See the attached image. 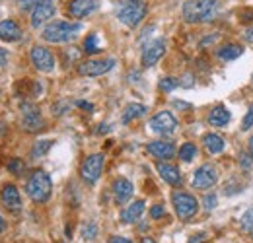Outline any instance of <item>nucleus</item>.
<instances>
[{"label":"nucleus","mask_w":253,"mask_h":243,"mask_svg":"<svg viewBox=\"0 0 253 243\" xmlns=\"http://www.w3.org/2000/svg\"><path fill=\"white\" fill-rule=\"evenodd\" d=\"M232 119V115H230V111L226 109V107H214L212 111H211V115H209V124L211 126H216V128H220V126H226L228 122Z\"/></svg>","instance_id":"nucleus-21"},{"label":"nucleus","mask_w":253,"mask_h":243,"mask_svg":"<svg viewBox=\"0 0 253 243\" xmlns=\"http://www.w3.org/2000/svg\"><path fill=\"white\" fill-rule=\"evenodd\" d=\"M158 173H160V177L166 183H169V185H179V183H181V173H179V169H177L175 165L168 163V162H160Z\"/></svg>","instance_id":"nucleus-19"},{"label":"nucleus","mask_w":253,"mask_h":243,"mask_svg":"<svg viewBox=\"0 0 253 243\" xmlns=\"http://www.w3.org/2000/svg\"><path fill=\"white\" fill-rule=\"evenodd\" d=\"M0 201H2V204H4L8 210H12V212H18V210L22 208L20 191H18V187H14V185H4V187H2V191H0Z\"/></svg>","instance_id":"nucleus-15"},{"label":"nucleus","mask_w":253,"mask_h":243,"mask_svg":"<svg viewBox=\"0 0 253 243\" xmlns=\"http://www.w3.org/2000/svg\"><path fill=\"white\" fill-rule=\"evenodd\" d=\"M216 181H218V169L212 163H203L193 175V187L199 191H207L214 187Z\"/></svg>","instance_id":"nucleus-7"},{"label":"nucleus","mask_w":253,"mask_h":243,"mask_svg":"<svg viewBox=\"0 0 253 243\" xmlns=\"http://www.w3.org/2000/svg\"><path fill=\"white\" fill-rule=\"evenodd\" d=\"M6 61H8V51L0 47V68H2V66H6Z\"/></svg>","instance_id":"nucleus-37"},{"label":"nucleus","mask_w":253,"mask_h":243,"mask_svg":"<svg viewBox=\"0 0 253 243\" xmlns=\"http://www.w3.org/2000/svg\"><path fill=\"white\" fill-rule=\"evenodd\" d=\"M95 232H97V228H95L94 224H88V226H84V230H82V236H84L86 240H94Z\"/></svg>","instance_id":"nucleus-32"},{"label":"nucleus","mask_w":253,"mask_h":243,"mask_svg":"<svg viewBox=\"0 0 253 243\" xmlns=\"http://www.w3.org/2000/svg\"><path fill=\"white\" fill-rule=\"evenodd\" d=\"M252 126H253V105L248 109V113H246V117L242 121V130H250Z\"/></svg>","instance_id":"nucleus-31"},{"label":"nucleus","mask_w":253,"mask_h":243,"mask_svg":"<svg viewBox=\"0 0 253 243\" xmlns=\"http://www.w3.org/2000/svg\"><path fill=\"white\" fill-rule=\"evenodd\" d=\"M220 2L218 0H187L183 4V20L189 24H203L214 18Z\"/></svg>","instance_id":"nucleus-1"},{"label":"nucleus","mask_w":253,"mask_h":243,"mask_svg":"<svg viewBox=\"0 0 253 243\" xmlns=\"http://www.w3.org/2000/svg\"><path fill=\"white\" fill-rule=\"evenodd\" d=\"M103 163H105V156L103 154H92V156H88L84 160L82 167H80L82 179L86 183H90V185H94L99 179L101 171H103Z\"/></svg>","instance_id":"nucleus-6"},{"label":"nucleus","mask_w":253,"mask_h":243,"mask_svg":"<svg viewBox=\"0 0 253 243\" xmlns=\"http://www.w3.org/2000/svg\"><path fill=\"white\" fill-rule=\"evenodd\" d=\"M183 78H185V80H181V82H179V86H183V88H191V86H193V78H191V74H185Z\"/></svg>","instance_id":"nucleus-36"},{"label":"nucleus","mask_w":253,"mask_h":243,"mask_svg":"<svg viewBox=\"0 0 253 243\" xmlns=\"http://www.w3.org/2000/svg\"><path fill=\"white\" fill-rule=\"evenodd\" d=\"M99 37L95 35V33H90L88 37H86V41H84V51L88 53V55H94V53H99Z\"/></svg>","instance_id":"nucleus-27"},{"label":"nucleus","mask_w":253,"mask_h":243,"mask_svg":"<svg viewBox=\"0 0 253 243\" xmlns=\"http://www.w3.org/2000/svg\"><path fill=\"white\" fill-rule=\"evenodd\" d=\"M146 105H140V103H130L128 107L125 109V113H123V122H130L134 121V119H138V117H142V115H146Z\"/></svg>","instance_id":"nucleus-24"},{"label":"nucleus","mask_w":253,"mask_h":243,"mask_svg":"<svg viewBox=\"0 0 253 243\" xmlns=\"http://www.w3.org/2000/svg\"><path fill=\"white\" fill-rule=\"evenodd\" d=\"M113 66H115V61H113V59H92V61L82 62V64L78 66V72H80L82 76L94 78V76H101V74L109 72Z\"/></svg>","instance_id":"nucleus-10"},{"label":"nucleus","mask_w":253,"mask_h":243,"mask_svg":"<svg viewBox=\"0 0 253 243\" xmlns=\"http://www.w3.org/2000/svg\"><path fill=\"white\" fill-rule=\"evenodd\" d=\"M30 59H32L33 66H35L37 70H41V72H53V70H55V57H53V53H51L49 49H45V47H39V45L32 47Z\"/></svg>","instance_id":"nucleus-9"},{"label":"nucleus","mask_w":253,"mask_h":243,"mask_svg":"<svg viewBox=\"0 0 253 243\" xmlns=\"http://www.w3.org/2000/svg\"><path fill=\"white\" fill-rule=\"evenodd\" d=\"M45 126V121L39 113V109L32 103L22 105V128L26 132H39Z\"/></svg>","instance_id":"nucleus-8"},{"label":"nucleus","mask_w":253,"mask_h":243,"mask_svg":"<svg viewBox=\"0 0 253 243\" xmlns=\"http://www.w3.org/2000/svg\"><path fill=\"white\" fill-rule=\"evenodd\" d=\"M216 206V197L214 195H207V199H205V208L207 210H212Z\"/></svg>","instance_id":"nucleus-34"},{"label":"nucleus","mask_w":253,"mask_h":243,"mask_svg":"<svg viewBox=\"0 0 253 243\" xmlns=\"http://www.w3.org/2000/svg\"><path fill=\"white\" fill-rule=\"evenodd\" d=\"M244 55V47L238 45V43H228L218 49V59L224 62H230V61H236Z\"/></svg>","instance_id":"nucleus-22"},{"label":"nucleus","mask_w":253,"mask_h":243,"mask_svg":"<svg viewBox=\"0 0 253 243\" xmlns=\"http://www.w3.org/2000/svg\"><path fill=\"white\" fill-rule=\"evenodd\" d=\"M80 30H82L80 24L57 20V22H51V24L43 30L41 35H43V39H45L47 43H66V41H70Z\"/></svg>","instance_id":"nucleus-4"},{"label":"nucleus","mask_w":253,"mask_h":243,"mask_svg":"<svg viewBox=\"0 0 253 243\" xmlns=\"http://www.w3.org/2000/svg\"><path fill=\"white\" fill-rule=\"evenodd\" d=\"M142 212H144V201H134L121 212V220L125 224H134V222H138Z\"/></svg>","instance_id":"nucleus-20"},{"label":"nucleus","mask_w":253,"mask_h":243,"mask_svg":"<svg viewBox=\"0 0 253 243\" xmlns=\"http://www.w3.org/2000/svg\"><path fill=\"white\" fill-rule=\"evenodd\" d=\"M78 105L84 107L86 111H92V109H94V105H92V103H86V101H78Z\"/></svg>","instance_id":"nucleus-38"},{"label":"nucleus","mask_w":253,"mask_h":243,"mask_svg":"<svg viewBox=\"0 0 253 243\" xmlns=\"http://www.w3.org/2000/svg\"><path fill=\"white\" fill-rule=\"evenodd\" d=\"M0 39L6 43H14L22 39V30L14 20H2L0 22Z\"/></svg>","instance_id":"nucleus-18"},{"label":"nucleus","mask_w":253,"mask_h":243,"mask_svg":"<svg viewBox=\"0 0 253 243\" xmlns=\"http://www.w3.org/2000/svg\"><path fill=\"white\" fill-rule=\"evenodd\" d=\"M164 55H166V41L164 39H156V41L148 43L142 51V66H146V68L154 66Z\"/></svg>","instance_id":"nucleus-13"},{"label":"nucleus","mask_w":253,"mask_h":243,"mask_svg":"<svg viewBox=\"0 0 253 243\" xmlns=\"http://www.w3.org/2000/svg\"><path fill=\"white\" fill-rule=\"evenodd\" d=\"M179 86V80H175V78H169V76H166V78H162L160 80V90L166 91V93H169V91H173L175 88Z\"/></svg>","instance_id":"nucleus-29"},{"label":"nucleus","mask_w":253,"mask_h":243,"mask_svg":"<svg viewBox=\"0 0 253 243\" xmlns=\"http://www.w3.org/2000/svg\"><path fill=\"white\" fill-rule=\"evenodd\" d=\"M179 160L181 162H185V163H189L195 160V156H197V146L193 144V142H185V144H181V148H179Z\"/></svg>","instance_id":"nucleus-26"},{"label":"nucleus","mask_w":253,"mask_h":243,"mask_svg":"<svg viewBox=\"0 0 253 243\" xmlns=\"http://www.w3.org/2000/svg\"><path fill=\"white\" fill-rule=\"evenodd\" d=\"M51 191H53V181L49 177L47 171L43 169H37L30 175V179L26 183V193L28 197L32 199L33 202L41 204V202H47L49 197H51Z\"/></svg>","instance_id":"nucleus-3"},{"label":"nucleus","mask_w":253,"mask_h":243,"mask_svg":"<svg viewBox=\"0 0 253 243\" xmlns=\"http://www.w3.org/2000/svg\"><path fill=\"white\" fill-rule=\"evenodd\" d=\"M150 128L158 134H171L177 128V121L169 111H160L150 119Z\"/></svg>","instance_id":"nucleus-11"},{"label":"nucleus","mask_w":253,"mask_h":243,"mask_svg":"<svg viewBox=\"0 0 253 243\" xmlns=\"http://www.w3.org/2000/svg\"><path fill=\"white\" fill-rule=\"evenodd\" d=\"M18 2H20V8H22V10H32V8L37 6L39 0H18Z\"/></svg>","instance_id":"nucleus-35"},{"label":"nucleus","mask_w":253,"mask_h":243,"mask_svg":"<svg viewBox=\"0 0 253 243\" xmlns=\"http://www.w3.org/2000/svg\"><path fill=\"white\" fill-rule=\"evenodd\" d=\"M53 16H55V4H53V0H39L37 6L33 8L32 12V26L33 28H41Z\"/></svg>","instance_id":"nucleus-12"},{"label":"nucleus","mask_w":253,"mask_h":243,"mask_svg":"<svg viewBox=\"0 0 253 243\" xmlns=\"http://www.w3.org/2000/svg\"><path fill=\"white\" fill-rule=\"evenodd\" d=\"M164 214H166V208H164L162 204H154V206L150 208V218H154V220H160Z\"/></svg>","instance_id":"nucleus-33"},{"label":"nucleus","mask_w":253,"mask_h":243,"mask_svg":"<svg viewBox=\"0 0 253 243\" xmlns=\"http://www.w3.org/2000/svg\"><path fill=\"white\" fill-rule=\"evenodd\" d=\"M146 152L150 156H154L160 162H168V160H171L175 156V146L169 140H154V142H150L146 146Z\"/></svg>","instance_id":"nucleus-14"},{"label":"nucleus","mask_w":253,"mask_h":243,"mask_svg":"<svg viewBox=\"0 0 253 243\" xmlns=\"http://www.w3.org/2000/svg\"><path fill=\"white\" fill-rule=\"evenodd\" d=\"M146 12L148 6L142 0H117V8H115L117 20L125 24L126 28H136L144 20Z\"/></svg>","instance_id":"nucleus-2"},{"label":"nucleus","mask_w":253,"mask_h":243,"mask_svg":"<svg viewBox=\"0 0 253 243\" xmlns=\"http://www.w3.org/2000/svg\"><path fill=\"white\" fill-rule=\"evenodd\" d=\"M242 228H244L246 234H250L253 238V208L244 212V216H242Z\"/></svg>","instance_id":"nucleus-28"},{"label":"nucleus","mask_w":253,"mask_h":243,"mask_svg":"<svg viewBox=\"0 0 253 243\" xmlns=\"http://www.w3.org/2000/svg\"><path fill=\"white\" fill-rule=\"evenodd\" d=\"M109 243H132V242H128V240H125V238H111Z\"/></svg>","instance_id":"nucleus-39"},{"label":"nucleus","mask_w":253,"mask_h":243,"mask_svg":"<svg viewBox=\"0 0 253 243\" xmlns=\"http://www.w3.org/2000/svg\"><path fill=\"white\" fill-rule=\"evenodd\" d=\"M140 243H156V242H154L152 238H142V242H140Z\"/></svg>","instance_id":"nucleus-42"},{"label":"nucleus","mask_w":253,"mask_h":243,"mask_svg":"<svg viewBox=\"0 0 253 243\" xmlns=\"http://www.w3.org/2000/svg\"><path fill=\"white\" fill-rule=\"evenodd\" d=\"M132 193H134V187H132V183L128 181V179L119 177V179L113 181V195H115L117 204H125L126 201H130Z\"/></svg>","instance_id":"nucleus-17"},{"label":"nucleus","mask_w":253,"mask_h":243,"mask_svg":"<svg viewBox=\"0 0 253 243\" xmlns=\"http://www.w3.org/2000/svg\"><path fill=\"white\" fill-rule=\"evenodd\" d=\"M171 202H173V208H175V212H177V216L181 220H189L199 210L197 199L193 195H189V193H183V191H173Z\"/></svg>","instance_id":"nucleus-5"},{"label":"nucleus","mask_w":253,"mask_h":243,"mask_svg":"<svg viewBox=\"0 0 253 243\" xmlns=\"http://www.w3.org/2000/svg\"><path fill=\"white\" fill-rule=\"evenodd\" d=\"M95 8H97L95 0H72V2L68 4V12H70V16L76 18V20H82V18L90 16Z\"/></svg>","instance_id":"nucleus-16"},{"label":"nucleus","mask_w":253,"mask_h":243,"mask_svg":"<svg viewBox=\"0 0 253 243\" xmlns=\"http://www.w3.org/2000/svg\"><path fill=\"white\" fill-rule=\"evenodd\" d=\"M4 230V220H2V216H0V232Z\"/></svg>","instance_id":"nucleus-43"},{"label":"nucleus","mask_w":253,"mask_h":243,"mask_svg":"<svg viewBox=\"0 0 253 243\" xmlns=\"http://www.w3.org/2000/svg\"><path fill=\"white\" fill-rule=\"evenodd\" d=\"M250 156H252V160H253V136L250 138Z\"/></svg>","instance_id":"nucleus-41"},{"label":"nucleus","mask_w":253,"mask_h":243,"mask_svg":"<svg viewBox=\"0 0 253 243\" xmlns=\"http://www.w3.org/2000/svg\"><path fill=\"white\" fill-rule=\"evenodd\" d=\"M8 169L14 173V175H20L24 169H26V163L22 160H10L8 162Z\"/></svg>","instance_id":"nucleus-30"},{"label":"nucleus","mask_w":253,"mask_h":243,"mask_svg":"<svg viewBox=\"0 0 253 243\" xmlns=\"http://www.w3.org/2000/svg\"><path fill=\"white\" fill-rule=\"evenodd\" d=\"M246 39H248V41H253V28L246 31Z\"/></svg>","instance_id":"nucleus-40"},{"label":"nucleus","mask_w":253,"mask_h":243,"mask_svg":"<svg viewBox=\"0 0 253 243\" xmlns=\"http://www.w3.org/2000/svg\"><path fill=\"white\" fill-rule=\"evenodd\" d=\"M203 144H205V148H207V152L209 154H220L224 150V140H222V136L218 134H212V132H209V134H205L203 136Z\"/></svg>","instance_id":"nucleus-23"},{"label":"nucleus","mask_w":253,"mask_h":243,"mask_svg":"<svg viewBox=\"0 0 253 243\" xmlns=\"http://www.w3.org/2000/svg\"><path fill=\"white\" fill-rule=\"evenodd\" d=\"M51 146H53V140H51V138L37 140V142L33 144V148H32V158H33V160H37V158L47 156V152L51 150Z\"/></svg>","instance_id":"nucleus-25"}]
</instances>
